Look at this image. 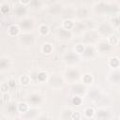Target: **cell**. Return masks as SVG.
<instances>
[{"label":"cell","mask_w":120,"mask_h":120,"mask_svg":"<svg viewBox=\"0 0 120 120\" xmlns=\"http://www.w3.org/2000/svg\"><path fill=\"white\" fill-rule=\"evenodd\" d=\"M10 89V86L8 85V82H2L1 83V86H0V90H1V93H8V91Z\"/></svg>","instance_id":"14"},{"label":"cell","mask_w":120,"mask_h":120,"mask_svg":"<svg viewBox=\"0 0 120 120\" xmlns=\"http://www.w3.org/2000/svg\"><path fill=\"white\" fill-rule=\"evenodd\" d=\"M8 35H9L10 37L18 36L19 33H20V27H19L18 25L13 24V25H11V26L8 27Z\"/></svg>","instance_id":"1"},{"label":"cell","mask_w":120,"mask_h":120,"mask_svg":"<svg viewBox=\"0 0 120 120\" xmlns=\"http://www.w3.org/2000/svg\"><path fill=\"white\" fill-rule=\"evenodd\" d=\"M48 78V75L45 71H39L37 75V80L39 82H44Z\"/></svg>","instance_id":"6"},{"label":"cell","mask_w":120,"mask_h":120,"mask_svg":"<svg viewBox=\"0 0 120 120\" xmlns=\"http://www.w3.org/2000/svg\"><path fill=\"white\" fill-rule=\"evenodd\" d=\"M9 6L8 5V4H3L2 6H1V13L2 14H7V13H8L9 12Z\"/></svg>","instance_id":"15"},{"label":"cell","mask_w":120,"mask_h":120,"mask_svg":"<svg viewBox=\"0 0 120 120\" xmlns=\"http://www.w3.org/2000/svg\"><path fill=\"white\" fill-rule=\"evenodd\" d=\"M31 82V79L28 75H22L20 77V83L22 85H28Z\"/></svg>","instance_id":"9"},{"label":"cell","mask_w":120,"mask_h":120,"mask_svg":"<svg viewBox=\"0 0 120 120\" xmlns=\"http://www.w3.org/2000/svg\"><path fill=\"white\" fill-rule=\"evenodd\" d=\"M117 32H118V33L120 34V25H119V26L117 27Z\"/></svg>","instance_id":"20"},{"label":"cell","mask_w":120,"mask_h":120,"mask_svg":"<svg viewBox=\"0 0 120 120\" xmlns=\"http://www.w3.org/2000/svg\"><path fill=\"white\" fill-rule=\"evenodd\" d=\"M108 42L110 45H117L119 42V38L116 35H111L108 38Z\"/></svg>","instance_id":"8"},{"label":"cell","mask_w":120,"mask_h":120,"mask_svg":"<svg viewBox=\"0 0 120 120\" xmlns=\"http://www.w3.org/2000/svg\"><path fill=\"white\" fill-rule=\"evenodd\" d=\"M17 109H18V111H19L20 112H26L29 110V106H28V104L25 103V102H21V103L18 104Z\"/></svg>","instance_id":"7"},{"label":"cell","mask_w":120,"mask_h":120,"mask_svg":"<svg viewBox=\"0 0 120 120\" xmlns=\"http://www.w3.org/2000/svg\"><path fill=\"white\" fill-rule=\"evenodd\" d=\"M82 81H83L84 83L89 84V83H91V82H93V77H92V75H90V74H84V75L82 76Z\"/></svg>","instance_id":"13"},{"label":"cell","mask_w":120,"mask_h":120,"mask_svg":"<svg viewBox=\"0 0 120 120\" xmlns=\"http://www.w3.org/2000/svg\"><path fill=\"white\" fill-rule=\"evenodd\" d=\"M19 1H20L21 5H22V6H26L31 2V0H19Z\"/></svg>","instance_id":"19"},{"label":"cell","mask_w":120,"mask_h":120,"mask_svg":"<svg viewBox=\"0 0 120 120\" xmlns=\"http://www.w3.org/2000/svg\"><path fill=\"white\" fill-rule=\"evenodd\" d=\"M38 32L41 36H47L50 33V27L47 24H40L38 27Z\"/></svg>","instance_id":"2"},{"label":"cell","mask_w":120,"mask_h":120,"mask_svg":"<svg viewBox=\"0 0 120 120\" xmlns=\"http://www.w3.org/2000/svg\"><path fill=\"white\" fill-rule=\"evenodd\" d=\"M119 118H120V116H119Z\"/></svg>","instance_id":"23"},{"label":"cell","mask_w":120,"mask_h":120,"mask_svg":"<svg viewBox=\"0 0 120 120\" xmlns=\"http://www.w3.org/2000/svg\"><path fill=\"white\" fill-rule=\"evenodd\" d=\"M74 51H75L76 53L80 54V53H82V52L85 51V47H84V45H82V44H77V45L75 46V48H74Z\"/></svg>","instance_id":"11"},{"label":"cell","mask_w":120,"mask_h":120,"mask_svg":"<svg viewBox=\"0 0 120 120\" xmlns=\"http://www.w3.org/2000/svg\"><path fill=\"white\" fill-rule=\"evenodd\" d=\"M41 51H42V52L45 53V54H50V53L52 52V47L51 44L46 43V44H44V45L42 46Z\"/></svg>","instance_id":"10"},{"label":"cell","mask_w":120,"mask_h":120,"mask_svg":"<svg viewBox=\"0 0 120 120\" xmlns=\"http://www.w3.org/2000/svg\"><path fill=\"white\" fill-rule=\"evenodd\" d=\"M9 101H10V95L8 93H2L1 102L2 103H8Z\"/></svg>","instance_id":"12"},{"label":"cell","mask_w":120,"mask_h":120,"mask_svg":"<svg viewBox=\"0 0 120 120\" xmlns=\"http://www.w3.org/2000/svg\"><path fill=\"white\" fill-rule=\"evenodd\" d=\"M84 116L86 118H93L94 115H95V110L92 108V107H87L85 108L84 110Z\"/></svg>","instance_id":"4"},{"label":"cell","mask_w":120,"mask_h":120,"mask_svg":"<svg viewBox=\"0 0 120 120\" xmlns=\"http://www.w3.org/2000/svg\"><path fill=\"white\" fill-rule=\"evenodd\" d=\"M46 1H50V0H46Z\"/></svg>","instance_id":"22"},{"label":"cell","mask_w":120,"mask_h":120,"mask_svg":"<svg viewBox=\"0 0 120 120\" xmlns=\"http://www.w3.org/2000/svg\"><path fill=\"white\" fill-rule=\"evenodd\" d=\"M62 25H63V28L64 29L69 30V29H72L74 27V22L71 20H65V21H63Z\"/></svg>","instance_id":"3"},{"label":"cell","mask_w":120,"mask_h":120,"mask_svg":"<svg viewBox=\"0 0 120 120\" xmlns=\"http://www.w3.org/2000/svg\"><path fill=\"white\" fill-rule=\"evenodd\" d=\"M8 85L10 86V88H14V87L16 86V81H15L14 79H9V80L8 81Z\"/></svg>","instance_id":"18"},{"label":"cell","mask_w":120,"mask_h":120,"mask_svg":"<svg viewBox=\"0 0 120 120\" xmlns=\"http://www.w3.org/2000/svg\"><path fill=\"white\" fill-rule=\"evenodd\" d=\"M109 65H110L111 68H118L119 65H120V60H119L117 57H112V58L110 59V61H109Z\"/></svg>","instance_id":"5"},{"label":"cell","mask_w":120,"mask_h":120,"mask_svg":"<svg viewBox=\"0 0 120 120\" xmlns=\"http://www.w3.org/2000/svg\"><path fill=\"white\" fill-rule=\"evenodd\" d=\"M118 19H119V21H120V13L118 14Z\"/></svg>","instance_id":"21"},{"label":"cell","mask_w":120,"mask_h":120,"mask_svg":"<svg viewBox=\"0 0 120 120\" xmlns=\"http://www.w3.org/2000/svg\"><path fill=\"white\" fill-rule=\"evenodd\" d=\"M72 103L74 104V105H80L81 103H82V99H81V98L80 97H74L73 98H72Z\"/></svg>","instance_id":"17"},{"label":"cell","mask_w":120,"mask_h":120,"mask_svg":"<svg viewBox=\"0 0 120 120\" xmlns=\"http://www.w3.org/2000/svg\"><path fill=\"white\" fill-rule=\"evenodd\" d=\"M82 114H81V112H72V114L70 115V118L71 119H75V120H77V119H82Z\"/></svg>","instance_id":"16"}]
</instances>
